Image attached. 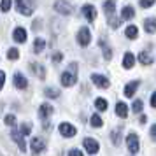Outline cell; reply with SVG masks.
<instances>
[{
	"label": "cell",
	"instance_id": "12",
	"mask_svg": "<svg viewBox=\"0 0 156 156\" xmlns=\"http://www.w3.org/2000/svg\"><path fill=\"white\" fill-rule=\"evenodd\" d=\"M12 37H14L16 42H27V37H28V34H27V30H25V28L18 27V28H14V32H12Z\"/></svg>",
	"mask_w": 156,
	"mask_h": 156
},
{
	"label": "cell",
	"instance_id": "6",
	"mask_svg": "<svg viewBox=\"0 0 156 156\" xmlns=\"http://www.w3.org/2000/svg\"><path fill=\"white\" fill-rule=\"evenodd\" d=\"M84 149L90 153V154H97L98 153V149H100V146H98V142L95 140V139H91V137H88V139H84Z\"/></svg>",
	"mask_w": 156,
	"mask_h": 156
},
{
	"label": "cell",
	"instance_id": "38",
	"mask_svg": "<svg viewBox=\"0 0 156 156\" xmlns=\"http://www.w3.org/2000/svg\"><path fill=\"white\" fill-rule=\"evenodd\" d=\"M4 83H5V74H4V72L0 70V90L4 88Z\"/></svg>",
	"mask_w": 156,
	"mask_h": 156
},
{
	"label": "cell",
	"instance_id": "2",
	"mask_svg": "<svg viewBox=\"0 0 156 156\" xmlns=\"http://www.w3.org/2000/svg\"><path fill=\"white\" fill-rule=\"evenodd\" d=\"M37 2L35 0H16V9L23 16H32L35 11Z\"/></svg>",
	"mask_w": 156,
	"mask_h": 156
},
{
	"label": "cell",
	"instance_id": "13",
	"mask_svg": "<svg viewBox=\"0 0 156 156\" xmlns=\"http://www.w3.org/2000/svg\"><path fill=\"white\" fill-rule=\"evenodd\" d=\"M137 88H139V81H132V83H128L126 86H125V97H133L135 91H137Z\"/></svg>",
	"mask_w": 156,
	"mask_h": 156
},
{
	"label": "cell",
	"instance_id": "39",
	"mask_svg": "<svg viewBox=\"0 0 156 156\" xmlns=\"http://www.w3.org/2000/svg\"><path fill=\"white\" fill-rule=\"evenodd\" d=\"M151 139L156 142V125H153V128H151Z\"/></svg>",
	"mask_w": 156,
	"mask_h": 156
},
{
	"label": "cell",
	"instance_id": "30",
	"mask_svg": "<svg viewBox=\"0 0 156 156\" xmlns=\"http://www.w3.org/2000/svg\"><path fill=\"white\" fill-rule=\"evenodd\" d=\"M21 133L23 135H30L32 133V123H21Z\"/></svg>",
	"mask_w": 156,
	"mask_h": 156
},
{
	"label": "cell",
	"instance_id": "9",
	"mask_svg": "<svg viewBox=\"0 0 156 156\" xmlns=\"http://www.w3.org/2000/svg\"><path fill=\"white\" fill-rule=\"evenodd\" d=\"M91 81L97 84V88H102V90L109 88V79L104 77V76H100V74H93V76H91Z\"/></svg>",
	"mask_w": 156,
	"mask_h": 156
},
{
	"label": "cell",
	"instance_id": "32",
	"mask_svg": "<svg viewBox=\"0 0 156 156\" xmlns=\"http://www.w3.org/2000/svg\"><path fill=\"white\" fill-rule=\"evenodd\" d=\"M51 60H53V63H60V62L63 60V55H62L60 51H56V53H53V56H51Z\"/></svg>",
	"mask_w": 156,
	"mask_h": 156
},
{
	"label": "cell",
	"instance_id": "5",
	"mask_svg": "<svg viewBox=\"0 0 156 156\" xmlns=\"http://www.w3.org/2000/svg\"><path fill=\"white\" fill-rule=\"evenodd\" d=\"M126 147H128L130 153H139L140 144H139V137H137V133H130L126 137Z\"/></svg>",
	"mask_w": 156,
	"mask_h": 156
},
{
	"label": "cell",
	"instance_id": "4",
	"mask_svg": "<svg viewBox=\"0 0 156 156\" xmlns=\"http://www.w3.org/2000/svg\"><path fill=\"white\" fill-rule=\"evenodd\" d=\"M55 11L60 12V14H63V16H69L72 12V5L67 0H56L55 2Z\"/></svg>",
	"mask_w": 156,
	"mask_h": 156
},
{
	"label": "cell",
	"instance_id": "28",
	"mask_svg": "<svg viewBox=\"0 0 156 156\" xmlns=\"http://www.w3.org/2000/svg\"><path fill=\"white\" fill-rule=\"evenodd\" d=\"M95 107H97L98 111H105V109H107L105 98H97V100H95Z\"/></svg>",
	"mask_w": 156,
	"mask_h": 156
},
{
	"label": "cell",
	"instance_id": "3",
	"mask_svg": "<svg viewBox=\"0 0 156 156\" xmlns=\"http://www.w3.org/2000/svg\"><path fill=\"white\" fill-rule=\"evenodd\" d=\"M77 42H79V46H83V48H86L88 44L91 42V34H90V28H88V27L79 28V32H77Z\"/></svg>",
	"mask_w": 156,
	"mask_h": 156
},
{
	"label": "cell",
	"instance_id": "1",
	"mask_svg": "<svg viewBox=\"0 0 156 156\" xmlns=\"http://www.w3.org/2000/svg\"><path fill=\"white\" fill-rule=\"evenodd\" d=\"M76 83H77V63L74 62L69 65V70L62 74V84L69 88V86H74Z\"/></svg>",
	"mask_w": 156,
	"mask_h": 156
},
{
	"label": "cell",
	"instance_id": "31",
	"mask_svg": "<svg viewBox=\"0 0 156 156\" xmlns=\"http://www.w3.org/2000/svg\"><path fill=\"white\" fill-rule=\"evenodd\" d=\"M11 4H12V0H2V4H0V11H2V12H7L9 9H11Z\"/></svg>",
	"mask_w": 156,
	"mask_h": 156
},
{
	"label": "cell",
	"instance_id": "20",
	"mask_svg": "<svg viewBox=\"0 0 156 156\" xmlns=\"http://www.w3.org/2000/svg\"><path fill=\"white\" fill-rule=\"evenodd\" d=\"M139 62H140L142 65H151L153 62H154V58H153V55H149V53H139Z\"/></svg>",
	"mask_w": 156,
	"mask_h": 156
},
{
	"label": "cell",
	"instance_id": "27",
	"mask_svg": "<svg viewBox=\"0 0 156 156\" xmlns=\"http://www.w3.org/2000/svg\"><path fill=\"white\" fill-rule=\"evenodd\" d=\"M100 46H102V49H104V58H105V60H111V58H112V51L107 48V44L104 42V41H100Z\"/></svg>",
	"mask_w": 156,
	"mask_h": 156
},
{
	"label": "cell",
	"instance_id": "34",
	"mask_svg": "<svg viewBox=\"0 0 156 156\" xmlns=\"http://www.w3.org/2000/svg\"><path fill=\"white\" fill-rule=\"evenodd\" d=\"M119 133H121V128H116V130H114V133H112V142L116 144V146L119 144Z\"/></svg>",
	"mask_w": 156,
	"mask_h": 156
},
{
	"label": "cell",
	"instance_id": "8",
	"mask_svg": "<svg viewBox=\"0 0 156 156\" xmlns=\"http://www.w3.org/2000/svg\"><path fill=\"white\" fill-rule=\"evenodd\" d=\"M81 12H83V16H84L88 21H95V20H97V9L93 7L91 4L83 5V11H81Z\"/></svg>",
	"mask_w": 156,
	"mask_h": 156
},
{
	"label": "cell",
	"instance_id": "21",
	"mask_svg": "<svg viewBox=\"0 0 156 156\" xmlns=\"http://www.w3.org/2000/svg\"><path fill=\"white\" fill-rule=\"evenodd\" d=\"M30 67H32V70H34V74H35L37 77H41V79H44V77H46V70H44V67H42V65L32 63Z\"/></svg>",
	"mask_w": 156,
	"mask_h": 156
},
{
	"label": "cell",
	"instance_id": "7",
	"mask_svg": "<svg viewBox=\"0 0 156 156\" xmlns=\"http://www.w3.org/2000/svg\"><path fill=\"white\" fill-rule=\"evenodd\" d=\"M58 130H60V133L63 135V137H74V135L77 133L76 126L70 125V123H62V125L58 126Z\"/></svg>",
	"mask_w": 156,
	"mask_h": 156
},
{
	"label": "cell",
	"instance_id": "37",
	"mask_svg": "<svg viewBox=\"0 0 156 156\" xmlns=\"http://www.w3.org/2000/svg\"><path fill=\"white\" fill-rule=\"evenodd\" d=\"M69 156H83V151H79V149H70V151H69Z\"/></svg>",
	"mask_w": 156,
	"mask_h": 156
},
{
	"label": "cell",
	"instance_id": "19",
	"mask_svg": "<svg viewBox=\"0 0 156 156\" xmlns=\"http://www.w3.org/2000/svg\"><path fill=\"white\" fill-rule=\"evenodd\" d=\"M135 65V56H133V53H126L125 56H123V67L125 69H132Z\"/></svg>",
	"mask_w": 156,
	"mask_h": 156
},
{
	"label": "cell",
	"instance_id": "25",
	"mask_svg": "<svg viewBox=\"0 0 156 156\" xmlns=\"http://www.w3.org/2000/svg\"><path fill=\"white\" fill-rule=\"evenodd\" d=\"M44 95H46L48 98H58V97H60V90H55V88H46Z\"/></svg>",
	"mask_w": 156,
	"mask_h": 156
},
{
	"label": "cell",
	"instance_id": "36",
	"mask_svg": "<svg viewBox=\"0 0 156 156\" xmlns=\"http://www.w3.org/2000/svg\"><path fill=\"white\" fill-rule=\"evenodd\" d=\"M154 2L156 0H140V7L147 9V7H151V5H154Z\"/></svg>",
	"mask_w": 156,
	"mask_h": 156
},
{
	"label": "cell",
	"instance_id": "15",
	"mask_svg": "<svg viewBox=\"0 0 156 156\" xmlns=\"http://www.w3.org/2000/svg\"><path fill=\"white\" fill-rule=\"evenodd\" d=\"M14 84H16V88L18 90H25L27 86H28V83H27V79L23 77V74H14Z\"/></svg>",
	"mask_w": 156,
	"mask_h": 156
},
{
	"label": "cell",
	"instance_id": "14",
	"mask_svg": "<svg viewBox=\"0 0 156 156\" xmlns=\"http://www.w3.org/2000/svg\"><path fill=\"white\" fill-rule=\"evenodd\" d=\"M51 114H53V107L49 104H42V105L39 107V116L42 118V119H48Z\"/></svg>",
	"mask_w": 156,
	"mask_h": 156
},
{
	"label": "cell",
	"instance_id": "22",
	"mask_svg": "<svg viewBox=\"0 0 156 156\" xmlns=\"http://www.w3.org/2000/svg\"><path fill=\"white\" fill-rule=\"evenodd\" d=\"M125 35H126L128 39H137V35H139V28H137L135 25H130V27H126V30H125Z\"/></svg>",
	"mask_w": 156,
	"mask_h": 156
},
{
	"label": "cell",
	"instance_id": "33",
	"mask_svg": "<svg viewBox=\"0 0 156 156\" xmlns=\"http://www.w3.org/2000/svg\"><path fill=\"white\" fill-rule=\"evenodd\" d=\"M4 121H5V125H9V126H14V125H16V118L12 116V114H7Z\"/></svg>",
	"mask_w": 156,
	"mask_h": 156
},
{
	"label": "cell",
	"instance_id": "29",
	"mask_svg": "<svg viewBox=\"0 0 156 156\" xmlns=\"http://www.w3.org/2000/svg\"><path fill=\"white\" fill-rule=\"evenodd\" d=\"M7 58L9 60H18V58H20V51L16 49V48H11V49L7 51Z\"/></svg>",
	"mask_w": 156,
	"mask_h": 156
},
{
	"label": "cell",
	"instance_id": "35",
	"mask_svg": "<svg viewBox=\"0 0 156 156\" xmlns=\"http://www.w3.org/2000/svg\"><path fill=\"white\" fill-rule=\"evenodd\" d=\"M144 104H142V100H135L133 102V112H140Z\"/></svg>",
	"mask_w": 156,
	"mask_h": 156
},
{
	"label": "cell",
	"instance_id": "18",
	"mask_svg": "<svg viewBox=\"0 0 156 156\" xmlns=\"http://www.w3.org/2000/svg\"><path fill=\"white\" fill-rule=\"evenodd\" d=\"M116 114L119 116V118H126L128 116V107L125 102H118L116 104Z\"/></svg>",
	"mask_w": 156,
	"mask_h": 156
},
{
	"label": "cell",
	"instance_id": "16",
	"mask_svg": "<svg viewBox=\"0 0 156 156\" xmlns=\"http://www.w3.org/2000/svg\"><path fill=\"white\" fill-rule=\"evenodd\" d=\"M135 16V11L132 5H126V7H123V11H121V20L123 21H128V20H132Z\"/></svg>",
	"mask_w": 156,
	"mask_h": 156
},
{
	"label": "cell",
	"instance_id": "23",
	"mask_svg": "<svg viewBox=\"0 0 156 156\" xmlns=\"http://www.w3.org/2000/svg\"><path fill=\"white\" fill-rule=\"evenodd\" d=\"M104 9H105L107 16L111 18V16L114 14V11H116V2H114V0H107L105 4H104Z\"/></svg>",
	"mask_w": 156,
	"mask_h": 156
},
{
	"label": "cell",
	"instance_id": "10",
	"mask_svg": "<svg viewBox=\"0 0 156 156\" xmlns=\"http://www.w3.org/2000/svg\"><path fill=\"white\" fill-rule=\"evenodd\" d=\"M11 137L16 140V144L20 146V149H21V151H27V144H25V139H23V133H21V132H18V130H14V128H12Z\"/></svg>",
	"mask_w": 156,
	"mask_h": 156
},
{
	"label": "cell",
	"instance_id": "40",
	"mask_svg": "<svg viewBox=\"0 0 156 156\" xmlns=\"http://www.w3.org/2000/svg\"><path fill=\"white\" fill-rule=\"evenodd\" d=\"M151 107H154L156 109V91L151 95Z\"/></svg>",
	"mask_w": 156,
	"mask_h": 156
},
{
	"label": "cell",
	"instance_id": "26",
	"mask_svg": "<svg viewBox=\"0 0 156 156\" xmlns=\"http://www.w3.org/2000/svg\"><path fill=\"white\" fill-rule=\"evenodd\" d=\"M90 123H91V126H93V128H100L102 125H104V121H102V118H100V116H97V114H95V116H91V119H90Z\"/></svg>",
	"mask_w": 156,
	"mask_h": 156
},
{
	"label": "cell",
	"instance_id": "24",
	"mask_svg": "<svg viewBox=\"0 0 156 156\" xmlns=\"http://www.w3.org/2000/svg\"><path fill=\"white\" fill-rule=\"evenodd\" d=\"M44 48H46V41H44V39H41V37H39V39H35V44H34V51H35L37 55H39V53L44 49Z\"/></svg>",
	"mask_w": 156,
	"mask_h": 156
},
{
	"label": "cell",
	"instance_id": "17",
	"mask_svg": "<svg viewBox=\"0 0 156 156\" xmlns=\"http://www.w3.org/2000/svg\"><path fill=\"white\" fill-rule=\"evenodd\" d=\"M144 28H146L147 34H154L156 32V18H147L144 21Z\"/></svg>",
	"mask_w": 156,
	"mask_h": 156
},
{
	"label": "cell",
	"instance_id": "11",
	"mask_svg": "<svg viewBox=\"0 0 156 156\" xmlns=\"http://www.w3.org/2000/svg\"><path fill=\"white\" fill-rule=\"evenodd\" d=\"M44 147H46V146H44V140H41V139H34V140H32V144H30V149H32V153H34V154H41V153H42L44 151Z\"/></svg>",
	"mask_w": 156,
	"mask_h": 156
}]
</instances>
